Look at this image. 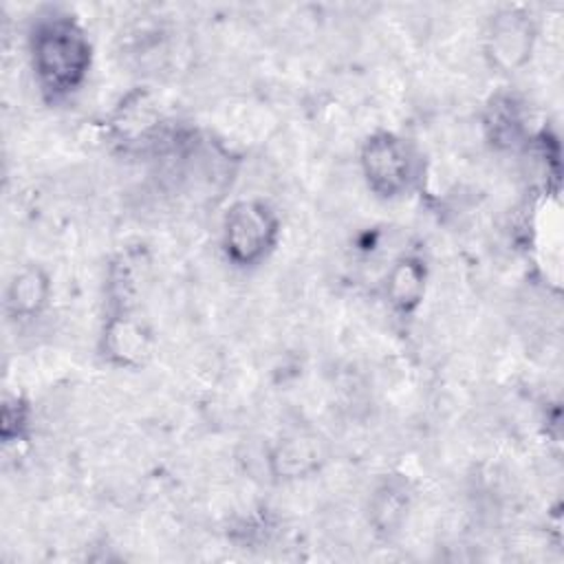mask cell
Returning a JSON list of instances; mask_svg holds the SVG:
<instances>
[{
    "label": "cell",
    "instance_id": "6da1fadb",
    "mask_svg": "<svg viewBox=\"0 0 564 564\" xmlns=\"http://www.w3.org/2000/svg\"><path fill=\"white\" fill-rule=\"evenodd\" d=\"M29 57L40 90L51 99H64L86 82L93 44L70 13L48 11L29 31Z\"/></svg>",
    "mask_w": 564,
    "mask_h": 564
},
{
    "label": "cell",
    "instance_id": "7a4b0ae2",
    "mask_svg": "<svg viewBox=\"0 0 564 564\" xmlns=\"http://www.w3.org/2000/svg\"><path fill=\"white\" fill-rule=\"evenodd\" d=\"M280 218L260 198L236 200L223 218L220 245L225 258L240 269L260 264L278 245Z\"/></svg>",
    "mask_w": 564,
    "mask_h": 564
},
{
    "label": "cell",
    "instance_id": "3957f363",
    "mask_svg": "<svg viewBox=\"0 0 564 564\" xmlns=\"http://www.w3.org/2000/svg\"><path fill=\"white\" fill-rule=\"evenodd\" d=\"M359 167L368 189L381 198L403 196L414 181L410 145L388 130H377L361 143Z\"/></svg>",
    "mask_w": 564,
    "mask_h": 564
},
{
    "label": "cell",
    "instance_id": "277c9868",
    "mask_svg": "<svg viewBox=\"0 0 564 564\" xmlns=\"http://www.w3.org/2000/svg\"><path fill=\"white\" fill-rule=\"evenodd\" d=\"M535 42L531 13L520 7L498 11L487 31V55L500 70H516L527 64Z\"/></svg>",
    "mask_w": 564,
    "mask_h": 564
},
{
    "label": "cell",
    "instance_id": "5b68a950",
    "mask_svg": "<svg viewBox=\"0 0 564 564\" xmlns=\"http://www.w3.org/2000/svg\"><path fill=\"white\" fill-rule=\"evenodd\" d=\"M152 350L150 330L137 317L119 311L110 315L101 333V355L112 366L139 368L145 364Z\"/></svg>",
    "mask_w": 564,
    "mask_h": 564
},
{
    "label": "cell",
    "instance_id": "8992f818",
    "mask_svg": "<svg viewBox=\"0 0 564 564\" xmlns=\"http://www.w3.org/2000/svg\"><path fill=\"white\" fill-rule=\"evenodd\" d=\"M53 293L48 273L40 264L20 267L4 291V311L15 322H26L37 317Z\"/></svg>",
    "mask_w": 564,
    "mask_h": 564
},
{
    "label": "cell",
    "instance_id": "52a82bcc",
    "mask_svg": "<svg viewBox=\"0 0 564 564\" xmlns=\"http://www.w3.org/2000/svg\"><path fill=\"white\" fill-rule=\"evenodd\" d=\"M427 291V267L416 256H403L394 260L386 273L383 293L388 304L399 315H412Z\"/></svg>",
    "mask_w": 564,
    "mask_h": 564
},
{
    "label": "cell",
    "instance_id": "ba28073f",
    "mask_svg": "<svg viewBox=\"0 0 564 564\" xmlns=\"http://www.w3.org/2000/svg\"><path fill=\"white\" fill-rule=\"evenodd\" d=\"M482 126H485L487 139L494 145L516 148L527 134L522 104L509 93H500V95L491 97L485 108Z\"/></svg>",
    "mask_w": 564,
    "mask_h": 564
},
{
    "label": "cell",
    "instance_id": "9c48e42d",
    "mask_svg": "<svg viewBox=\"0 0 564 564\" xmlns=\"http://www.w3.org/2000/svg\"><path fill=\"white\" fill-rule=\"evenodd\" d=\"M410 496L403 482L386 480L370 496V522L379 533H394L405 520Z\"/></svg>",
    "mask_w": 564,
    "mask_h": 564
},
{
    "label": "cell",
    "instance_id": "30bf717a",
    "mask_svg": "<svg viewBox=\"0 0 564 564\" xmlns=\"http://www.w3.org/2000/svg\"><path fill=\"white\" fill-rule=\"evenodd\" d=\"M273 471L284 478L306 476L317 467V445L308 438H284L271 452Z\"/></svg>",
    "mask_w": 564,
    "mask_h": 564
},
{
    "label": "cell",
    "instance_id": "8fae6325",
    "mask_svg": "<svg viewBox=\"0 0 564 564\" xmlns=\"http://www.w3.org/2000/svg\"><path fill=\"white\" fill-rule=\"evenodd\" d=\"M29 405L20 397H7L0 410V436L2 443H18L29 427Z\"/></svg>",
    "mask_w": 564,
    "mask_h": 564
}]
</instances>
